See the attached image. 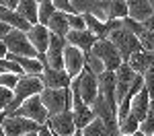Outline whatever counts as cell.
Returning a JSON list of instances; mask_svg holds the SVG:
<instances>
[{
    "mask_svg": "<svg viewBox=\"0 0 154 136\" xmlns=\"http://www.w3.org/2000/svg\"><path fill=\"white\" fill-rule=\"evenodd\" d=\"M43 91H45V87H43L41 76H29V74H25L23 78L19 81L17 89H14V101H12V105L6 111H2V118L12 115V113H14V111L27 101V99L35 97V95H41Z\"/></svg>",
    "mask_w": 154,
    "mask_h": 136,
    "instance_id": "cell-1",
    "label": "cell"
},
{
    "mask_svg": "<svg viewBox=\"0 0 154 136\" xmlns=\"http://www.w3.org/2000/svg\"><path fill=\"white\" fill-rule=\"evenodd\" d=\"M41 101H43L45 109L49 111V118L64 113V111H72L74 107L72 89H45L41 93Z\"/></svg>",
    "mask_w": 154,
    "mask_h": 136,
    "instance_id": "cell-2",
    "label": "cell"
},
{
    "mask_svg": "<svg viewBox=\"0 0 154 136\" xmlns=\"http://www.w3.org/2000/svg\"><path fill=\"white\" fill-rule=\"evenodd\" d=\"M109 41L115 43V48L119 49V54H121L123 62H130L131 56H136V54L144 52L140 37L134 35L130 29H125V27H121V29H117V31H113V33L109 35Z\"/></svg>",
    "mask_w": 154,
    "mask_h": 136,
    "instance_id": "cell-3",
    "label": "cell"
},
{
    "mask_svg": "<svg viewBox=\"0 0 154 136\" xmlns=\"http://www.w3.org/2000/svg\"><path fill=\"white\" fill-rule=\"evenodd\" d=\"M91 54L103 62V66H105L107 72H117L119 68L125 64L123 58H121V54H119V49L115 48V43H111L109 39H101V41H97V46L93 48Z\"/></svg>",
    "mask_w": 154,
    "mask_h": 136,
    "instance_id": "cell-4",
    "label": "cell"
},
{
    "mask_svg": "<svg viewBox=\"0 0 154 136\" xmlns=\"http://www.w3.org/2000/svg\"><path fill=\"white\" fill-rule=\"evenodd\" d=\"M2 43L8 48V54L12 56H21V58H35L39 60V54H37V49L33 48V43L29 41V35L23 33V31H12L8 37H4L2 39Z\"/></svg>",
    "mask_w": 154,
    "mask_h": 136,
    "instance_id": "cell-5",
    "label": "cell"
},
{
    "mask_svg": "<svg viewBox=\"0 0 154 136\" xmlns=\"http://www.w3.org/2000/svg\"><path fill=\"white\" fill-rule=\"evenodd\" d=\"M12 115L33 120V122H37L39 126H48V122H49V111L45 109V105H43V101H41V95H35V97L27 99ZM6 118H11V115H6Z\"/></svg>",
    "mask_w": 154,
    "mask_h": 136,
    "instance_id": "cell-6",
    "label": "cell"
},
{
    "mask_svg": "<svg viewBox=\"0 0 154 136\" xmlns=\"http://www.w3.org/2000/svg\"><path fill=\"white\" fill-rule=\"evenodd\" d=\"M74 85L78 87L82 101L91 107V105L97 101V97H99V76H97V74L86 66V68H84V72L80 74L78 78H74Z\"/></svg>",
    "mask_w": 154,
    "mask_h": 136,
    "instance_id": "cell-7",
    "label": "cell"
},
{
    "mask_svg": "<svg viewBox=\"0 0 154 136\" xmlns=\"http://www.w3.org/2000/svg\"><path fill=\"white\" fill-rule=\"evenodd\" d=\"M39 130H41V126L33 120L19 118V115L2 118V134L4 136H27V134H35Z\"/></svg>",
    "mask_w": 154,
    "mask_h": 136,
    "instance_id": "cell-8",
    "label": "cell"
},
{
    "mask_svg": "<svg viewBox=\"0 0 154 136\" xmlns=\"http://www.w3.org/2000/svg\"><path fill=\"white\" fill-rule=\"evenodd\" d=\"M29 41L33 43V48L37 49V54H39V62L45 66V54H48L49 49V43H51V31H49V27L45 25H35L29 33Z\"/></svg>",
    "mask_w": 154,
    "mask_h": 136,
    "instance_id": "cell-9",
    "label": "cell"
},
{
    "mask_svg": "<svg viewBox=\"0 0 154 136\" xmlns=\"http://www.w3.org/2000/svg\"><path fill=\"white\" fill-rule=\"evenodd\" d=\"M64 62H66V72L70 74L72 78H78L84 72V68H86V54L82 49H78L68 43L66 52H64Z\"/></svg>",
    "mask_w": 154,
    "mask_h": 136,
    "instance_id": "cell-10",
    "label": "cell"
},
{
    "mask_svg": "<svg viewBox=\"0 0 154 136\" xmlns=\"http://www.w3.org/2000/svg\"><path fill=\"white\" fill-rule=\"evenodd\" d=\"M66 46H68L66 39H62V37L51 33V43H49V49H48V54H45V60H48L45 66L54 68V70H66V62H64Z\"/></svg>",
    "mask_w": 154,
    "mask_h": 136,
    "instance_id": "cell-11",
    "label": "cell"
},
{
    "mask_svg": "<svg viewBox=\"0 0 154 136\" xmlns=\"http://www.w3.org/2000/svg\"><path fill=\"white\" fill-rule=\"evenodd\" d=\"M48 126L56 136H74L78 130L76 122H74V111H64L58 115H51Z\"/></svg>",
    "mask_w": 154,
    "mask_h": 136,
    "instance_id": "cell-12",
    "label": "cell"
},
{
    "mask_svg": "<svg viewBox=\"0 0 154 136\" xmlns=\"http://www.w3.org/2000/svg\"><path fill=\"white\" fill-rule=\"evenodd\" d=\"M41 81L45 89H72V83H74V78L66 70H54L49 66H45Z\"/></svg>",
    "mask_w": 154,
    "mask_h": 136,
    "instance_id": "cell-13",
    "label": "cell"
},
{
    "mask_svg": "<svg viewBox=\"0 0 154 136\" xmlns=\"http://www.w3.org/2000/svg\"><path fill=\"white\" fill-rule=\"evenodd\" d=\"M66 41H68L70 46H74V48L82 49L84 54H91L99 39H97V35L93 33V31L84 29V31H70L68 37H66Z\"/></svg>",
    "mask_w": 154,
    "mask_h": 136,
    "instance_id": "cell-14",
    "label": "cell"
},
{
    "mask_svg": "<svg viewBox=\"0 0 154 136\" xmlns=\"http://www.w3.org/2000/svg\"><path fill=\"white\" fill-rule=\"evenodd\" d=\"M150 105H152V97H150V93H148V89L144 87L142 93L138 95V97L134 99V103H131V113L138 122L142 124L146 118H148V111H150Z\"/></svg>",
    "mask_w": 154,
    "mask_h": 136,
    "instance_id": "cell-15",
    "label": "cell"
},
{
    "mask_svg": "<svg viewBox=\"0 0 154 136\" xmlns=\"http://www.w3.org/2000/svg\"><path fill=\"white\" fill-rule=\"evenodd\" d=\"M130 19L138 21V23H146L150 17L154 14V8L148 0H130Z\"/></svg>",
    "mask_w": 154,
    "mask_h": 136,
    "instance_id": "cell-16",
    "label": "cell"
},
{
    "mask_svg": "<svg viewBox=\"0 0 154 136\" xmlns=\"http://www.w3.org/2000/svg\"><path fill=\"white\" fill-rule=\"evenodd\" d=\"M0 23L11 25L12 29L23 31V33H29V31L33 29V25L29 23V21H25L17 11H6V8H0Z\"/></svg>",
    "mask_w": 154,
    "mask_h": 136,
    "instance_id": "cell-17",
    "label": "cell"
},
{
    "mask_svg": "<svg viewBox=\"0 0 154 136\" xmlns=\"http://www.w3.org/2000/svg\"><path fill=\"white\" fill-rule=\"evenodd\" d=\"M125 64H130L131 70L136 74L144 76L150 68H154V54H150V52H140V54L131 56L130 62H125Z\"/></svg>",
    "mask_w": 154,
    "mask_h": 136,
    "instance_id": "cell-18",
    "label": "cell"
},
{
    "mask_svg": "<svg viewBox=\"0 0 154 136\" xmlns=\"http://www.w3.org/2000/svg\"><path fill=\"white\" fill-rule=\"evenodd\" d=\"M4 60L19 62V64L23 66L25 74H29V76H41L43 70H45V66H43L39 60H35V58H21V56H12V54H8V58H4Z\"/></svg>",
    "mask_w": 154,
    "mask_h": 136,
    "instance_id": "cell-19",
    "label": "cell"
},
{
    "mask_svg": "<svg viewBox=\"0 0 154 136\" xmlns=\"http://www.w3.org/2000/svg\"><path fill=\"white\" fill-rule=\"evenodd\" d=\"M17 12L23 17L25 21H29L33 27L39 25V2H35V0H21Z\"/></svg>",
    "mask_w": 154,
    "mask_h": 136,
    "instance_id": "cell-20",
    "label": "cell"
},
{
    "mask_svg": "<svg viewBox=\"0 0 154 136\" xmlns=\"http://www.w3.org/2000/svg\"><path fill=\"white\" fill-rule=\"evenodd\" d=\"M130 17V4L123 0L109 2V21H125Z\"/></svg>",
    "mask_w": 154,
    "mask_h": 136,
    "instance_id": "cell-21",
    "label": "cell"
},
{
    "mask_svg": "<svg viewBox=\"0 0 154 136\" xmlns=\"http://www.w3.org/2000/svg\"><path fill=\"white\" fill-rule=\"evenodd\" d=\"M56 12H58V8H56V2L54 0H41L39 2V25H45L48 27L51 17Z\"/></svg>",
    "mask_w": 154,
    "mask_h": 136,
    "instance_id": "cell-22",
    "label": "cell"
},
{
    "mask_svg": "<svg viewBox=\"0 0 154 136\" xmlns=\"http://www.w3.org/2000/svg\"><path fill=\"white\" fill-rule=\"evenodd\" d=\"M84 136H109V128H107V124L101 120V118H97L93 124H88L86 128L82 130Z\"/></svg>",
    "mask_w": 154,
    "mask_h": 136,
    "instance_id": "cell-23",
    "label": "cell"
},
{
    "mask_svg": "<svg viewBox=\"0 0 154 136\" xmlns=\"http://www.w3.org/2000/svg\"><path fill=\"white\" fill-rule=\"evenodd\" d=\"M0 74H17V76H25V70L19 62L12 60H0Z\"/></svg>",
    "mask_w": 154,
    "mask_h": 136,
    "instance_id": "cell-24",
    "label": "cell"
},
{
    "mask_svg": "<svg viewBox=\"0 0 154 136\" xmlns=\"http://www.w3.org/2000/svg\"><path fill=\"white\" fill-rule=\"evenodd\" d=\"M119 130H121V136H134L136 132H140V122L134 115H130L125 122L119 124Z\"/></svg>",
    "mask_w": 154,
    "mask_h": 136,
    "instance_id": "cell-25",
    "label": "cell"
},
{
    "mask_svg": "<svg viewBox=\"0 0 154 136\" xmlns=\"http://www.w3.org/2000/svg\"><path fill=\"white\" fill-rule=\"evenodd\" d=\"M12 101H14V91L0 87V107H2V111L8 109V107L12 105Z\"/></svg>",
    "mask_w": 154,
    "mask_h": 136,
    "instance_id": "cell-26",
    "label": "cell"
},
{
    "mask_svg": "<svg viewBox=\"0 0 154 136\" xmlns=\"http://www.w3.org/2000/svg\"><path fill=\"white\" fill-rule=\"evenodd\" d=\"M21 78H23V76H17V74H0V87H4V89H11V91H14Z\"/></svg>",
    "mask_w": 154,
    "mask_h": 136,
    "instance_id": "cell-27",
    "label": "cell"
},
{
    "mask_svg": "<svg viewBox=\"0 0 154 136\" xmlns=\"http://www.w3.org/2000/svg\"><path fill=\"white\" fill-rule=\"evenodd\" d=\"M68 25H70V31H84L86 29V21L82 14H68Z\"/></svg>",
    "mask_w": 154,
    "mask_h": 136,
    "instance_id": "cell-28",
    "label": "cell"
},
{
    "mask_svg": "<svg viewBox=\"0 0 154 136\" xmlns=\"http://www.w3.org/2000/svg\"><path fill=\"white\" fill-rule=\"evenodd\" d=\"M123 27H125V29H130L131 33H134V35H138V37H142L144 33H146V27H144L142 23H138V21L130 19V17L123 21Z\"/></svg>",
    "mask_w": 154,
    "mask_h": 136,
    "instance_id": "cell-29",
    "label": "cell"
},
{
    "mask_svg": "<svg viewBox=\"0 0 154 136\" xmlns=\"http://www.w3.org/2000/svg\"><path fill=\"white\" fill-rule=\"evenodd\" d=\"M140 41H142L144 52H150V54H154V33H152V31H146V33L140 37Z\"/></svg>",
    "mask_w": 154,
    "mask_h": 136,
    "instance_id": "cell-30",
    "label": "cell"
},
{
    "mask_svg": "<svg viewBox=\"0 0 154 136\" xmlns=\"http://www.w3.org/2000/svg\"><path fill=\"white\" fill-rule=\"evenodd\" d=\"M54 2H56V8H58L60 12H66V14H76L72 0H54Z\"/></svg>",
    "mask_w": 154,
    "mask_h": 136,
    "instance_id": "cell-31",
    "label": "cell"
},
{
    "mask_svg": "<svg viewBox=\"0 0 154 136\" xmlns=\"http://www.w3.org/2000/svg\"><path fill=\"white\" fill-rule=\"evenodd\" d=\"M19 4L21 0H0V8H6V11H19Z\"/></svg>",
    "mask_w": 154,
    "mask_h": 136,
    "instance_id": "cell-32",
    "label": "cell"
},
{
    "mask_svg": "<svg viewBox=\"0 0 154 136\" xmlns=\"http://www.w3.org/2000/svg\"><path fill=\"white\" fill-rule=\"evenodd\" d=\"M39 136H56V134L49 130V126H41V130H39Z\"/></svg>",
    "mask_w": 154,
    "mask_h": 136,
    "instance_id": "cell-33",
    "label": "cell"
},
{
    "mask_svg": "<svg viewBox=\"0 0 154 136\" xmlns=\"http://www.w3.org/2000/svg\"><path fill=\"white\" fill-rule=\"evenodd\" d=\"M144 27H146V31H152V33H154V14L144 23Z\"/></svg>",
    "mask_w": 154,
    "mask_h": 136,
    "instance_id": "cell-34",
    "label": "cell"
},
{
    "mask_svg": "<svg viewBox=\"0 0 154 136\" xmlns=\"http://www.w3.org/2000/svg\"><path fill=\"white\" fill-rule=\"evenodd\" d=\"M74 136H84V134H82V130H76V134H74Z\"/></svg>",
    "mask_w": 154,
    "mask_h": 136,
    "instance_id": "cell-35",
    "label": "cell"
},
{
    "mask_svg": "<svg viewBox=\"0 0 154 136\" xmlns=\"http://www.w3.org/2000/svg\"><path fill=\"white\" fill-rule=\"evenodd\" d=\"M134 136H146V134H142V132H136V134H134Z\"/></svg>",
    "mask_w": 154,
    "mask_h": 136,
    "instance_id": "cell-36",
    "label": "cell"
},
{
    "mask_svg": "<svg viewBox=\"0 0 154 136\" xmlns=\"http://www.w3.org/2000/svg\"><path fill=\"white\" fill-rule=\"evenodd\" d=\"M27 136H39V132H35V134H27Z\"/></svg>",
    "mask_w": 154,
    "mask_h": 136,
    "instance_id": "cell-37",
    "label": "cell"
}]
</instances>
